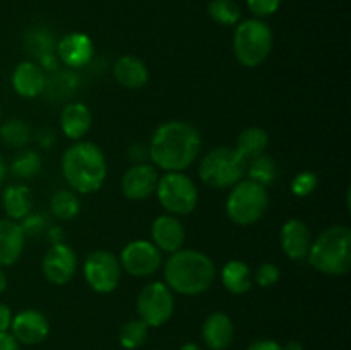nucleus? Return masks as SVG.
Listing matches in <instances>:
<instances>
[{"label":"nucleus","instance_id":"nucleus-41","mask_svg":"<svg viewBox=\"0 0 351 350\" xmlns=\"http://www.w3.org/2000/svg\"><path fill=\"white\" fill-rule=\"evenodd\" d=\"M7 285H9L7 275H5V271H3V268H0V294H3V292H5Z\"/></svg>","mask_w":351,"mask_h":350},{"label":"nucleus","instance_id":"nucleus-40","mask_svg":"<svg viewBox=\"0 0 351 350\" xmlns=\"http://www.w3.org/2000/svg\"><path fill=\"white\" fill-rule=\"evenodd\" d=\"M0 350H21L17 340L10 335V331L0 333Z\"/></svg>","mask_w":351,"mask_h":350},{"label":"nucleus","instance_id":"nucleus-17","mask_svg":"<svg viewBox=\"0 0 351 350\" xmlns=\"http://www.w3.org/2000/svg\"><path fill=\"white\" fill-rule=\"evenodd\" d=\"M47 74L43 69L38 65V62L24 60L16 65L10 75V84L16 95L21 98H36L41 93H45L47 88Z\"/></svg>","mask_w":351,"mask_h":350},{"label":"nucleus","instance_id":"nucleus-27","mask_svg":"<svg viewBox=\"0 0 351 350\" xmlns=\"http://www.w3.org/2000/svg\"><path fill=\"white\" fill-rule=\"evenodd\" d=\"M50 211L51 215L62 222H71L81 211V201L77 194L71 189H60L55 192L50 199Z\"/></svg>","mask_w":351,"mask_h":350},{"label":"nucleus","instance_id":"nucleus-33","mask_svg":"<svg viewBox=\"0 0 351 350\" xmlns=\"http://www.w3.org/2000/svg\"><path fill=\"white\" fill-rule=\"evenodd\" d=\"M319 185V178L314 172L311 170H304L300 174H297L291 180L290 189H291V194L297 196V198H307L311 196L312 192L317 189Z\"/></svg>","mask_w":351,"mask_h":350},{"label":"nucleus","instance_id":"nucleus-35","mask_svg":"<svg viewBox=\"0 0 351 350\" xmlns=\"http://www.w3.org/2000/svg\"><path fill=\"white\" fill-rule=\"evenodd\" d=\"M252 278L256 280V283L259 285L261 288H269L274 287V285L280 281L281 271L274 263H263L257 268L256 275H254Z\"/></svg>","mask_w":351,"mask_h":350},{"label":"nucleus","instance_id":"nucleus-22","mask_svg":"<svg viewBox=\"0 0 351 350\" xmlns=\"http://www.w3.org/2000/svg\"><path fill=\"white\" fill-rule=\"evenodd\" d=\"M113 78L127 89H139L149 81V69L146 62L134 55H123L113 64Z\"/></svg>","mask_w":351,"mask_h":350},{"label":"nucleus","instance_id":"nucleus-31","mask_svg":"<svg viewBox=\"0 0 351 350\" xmlns=\"http://www.w3.org/2000/svg\"><path fill=\"white\" fill-rule=\"evenodd\" d=\"M208 14L219 26H235L242 17V10L235 0H211Z\"/></svg>","mask_w":351,"mask_h":350},{"label":"nucleus","instance_id":"nucleus-19","mask_svg":"<svg viewBox=\"0 0 351 350\" xmlns=\"http://www.w3.org/2000/svg\"><path fill=\"white\" fill-rule=\"evenodd\" d=\"M202 342L209 350H226L235 336L232 318L221 311L211 312L202 325Z\"/></svg>","mask_w":351,"mask_h":350},{"label":"nucleus","instance_id":"nucleus-18","mask_svg":"<svg viewBox=\"0 0 351 350\" xmlns=\"http://www.w3.org/2000/svg\"><path fill=\"white\" fill-rule=\"evenodd\" d=\"M95 45L84 33H69L57 43L58 60L71 69L84 67L91 62Z\"/></svg>","mask_w":351,"mask_h":350},{"label":"nucleus","instance_id":"nucleus-1","mask_svg":"<svg viewBox=\"0 0 351 350\" xmlns=\"http://www.w3.org/2000/svg\"><path fill=\"white\" fill-rule=\"evenodd\" d=\"M202 137L197 127L187 120L160 124L147 144L149 160L163 172H184L197 161Z\"/></svg>","mask_w":351,"mask_h":350},{"label":"nucleus","instance_id":"nucleus-20","mask_svg":"<svg viewBox=\"0 0 351 350\" xmlns=\"http://www.w3.org/2000/svg\"><path fill=\"white\" fill-rule=\"evenodd\" d=\"M24 237L19 222L0 218V268L12 266L24 253Z\"/></svg>","mask_w":351,"mask_h":350},{"label":"nucleus","instance_id":"nucleus-2","mask_svg":"<svg viewBox=\"0 0 351 350\" xmlns=\"http://www.w3.org/2000/svg\"><path fill=\"white\" fill-rule=\"evenodd\" d=\"M216 264L208 254L195 249L171 253L163 264L165 283L171 292L195 297L215 285Z\"/></svg>","mask_w":351,"mask_h":350},{"label":"nucleus","instance_id":"nucleus-39","mask_svg":"<svg viewBox=\"0 0 351 350\" xmlns=\"http://www.w3.org/2000/svg\"><path fill=\"white\" fill-rule=\"evenodd\" d=\"M12 318H14L12 309H10L7 304H3V302H0V333L9 331Z\"/></svg>","mask_w":351,"mask_h":350},{"label":"nucleus","instance_id":"nucleus-21","mask_svg":"<svg viewBox=\"0 0 351 350\" xmlns=\"http://www.w3.org/2000/svg\"><path fill=\"white\" fill-rule=\"evenodd\" d=\"M93 113L88 105L82 102L69 103L60 113V129L69 139L82 141L86 134L91 130Z\"/></svg>","mask_w":351,"mask_h":350},{"label":"nucleus","instance_id":"nucleus-25","mask_svg":"<svg viewBox=\"0 0 351 350\" xmlns=\"http://www.w3.org/2000/svg\"><path fill=\"white\" fill-rule=\"evenodd\" d=\"M267 146H269V134L266 132V129L257 126L243 129L235 141V150L242 154L245 161L266 153Z\"/></svg>","mask_w":351,"mask_h":350},{"label":"nucleus","instance_id":"nucleus-34","mask_svg":"<svg viewBox=\"0 0 351 350\" xmlns=\"http://www.w3.org/2000/svg\"><path fill=\"white\" fill-rule=\"evenodd\" d=\"M19 225L24 237H40L43 233H47L48 220L43 213L31 211L23 220H19Z\"/></svg>","mask_w":351,"mask_h":350},{"label":"nucleus","instance_id":"nucleus-9","mask_svg":"<svg viewBox=\"0 0 351 350\" xmlns=\"http://www.w3.org/2000/svg\"><path fill=\"white\" fill-rule=\"evenodd\" d=\"M136 309L141 321L149 328H160L170 321L175 312L173 292L165 281H151L137 295Z\"/></svg>","mask_w":351,"mask_h":350},{"label":"nucleus","instance_id":"nucleus-3","mask_svg":"<svg viewBox=\"0 0 351 350\" xmlns=\"http://www.w3.org/2000/svg\"><path fill=\"white\" fill-rule=\"evenodd\" d=\"M62 174L75 194L99 191L108 175L105 153L91 141H75L62 154Z\"/></svg>","mask_w":351,"mask_h":350},{"label":"nucleus","instance_id":"nucleus-6","mask_svg":"<svg viewBox=\"0 0 351 350\" xmlns=\"http://www.w3.org/2000/svg\"><path fill=\"white\" fill-rule=\"evenodd\" d=\"M269 208V192L266 187L242 178L230 187L225 211L230 222L240 226H250L261 222Z\"/></svg>","mask_w":351,"mask_h":350},{"label":"nucleus","instance_id":"nucleus-4","mask_svg":"<svg viewBox=\"0 0 351 350\" xmlns=\"http://www.w3.org/2000/svg\"><path fill=\"white\" fill-rule=\"evenodd\" d=\"M315 271L328 277H343L351 268V230L346 225H332L312 240L307 256Z\"/></svg>","mask_w":351,"mask_h":350},{"label":"nucleus","instance_id":"nucleus-13","mask_svg":"<svg viewBox=\"0 0 351 350\" xmlns=\"http://www.w3.org/2000/svg\"><path fill=\"white\" fill-rule=\"evenodd\" d=\"M158 168L151 163H132L120 180L122 194L129 201H146L156 192Z\"/></svg>","mask_w":351,"mask_h":350},{"label":"nucleus","instance_id":"nucleus-44","mask_svg":"<svg viewBox=\"0 0 351 350\" xmlns=\"http://www.w3.org/2000/svg\"><path fill=\"white\" fill-rule=\"evenodd\" d=\"M180 350H202V349H201V345H197V343L189 342V343H185V345H182Z\"/></svg>","mask_w":351,"mask_h":350},{"label":"nucleus","instance_id":"nucleus-26","mask_svg":"<svg viewBox=\"0 0 351 350\" xmlns=\"http://www.w3.org/2000/svg\"><path fill=\"white\" fill-rule=\"evenodd\" d=\"M278 163L273 156L269 154H261V156L254 158V160L247 161L245 175L249 180L256 182V184L263 185V187H269L278 180Z\"/></svg>","mask_w":351,"mask_h":350},{"label":"nucleus","instance_id":"nucleus-37","mask_svg":"<svg viewBox=\"0 0 351 350\" xmlns=\"http://www.w3.org/2000/svg\"><path fill=\"white\" fill-rule=\"evenodd\" d=\"M129 158L134 161V163H144L146 158H149V153H147V144H134V146L129 148Z\"/></svg>","mask_w":351,"mask_h":350},{"label":"nucleus","instance_id":"nucleus-24","mask_svg":"<svg viewBox=\"0 0 351 350\" xmlns=\"http://www.w3.org/2000/svg\"><path fill=\"white\" fill-rule=\"evenodd\" d=\"M219 278H221L225 290L230 292L232 295H243L252 290L254 287L252 270H250L249 264L240 259L228 261L223 266Z\"/></svg>","mask_w":351,"mask_h":350},{"label":"nucleus","instance_id":"nucleus-28","mask_svg":"<svg viewBox=\"0 0 351 350\" xmlns=\"http://www.w3.org/2000/svg\"><path fill=\"white\" fill-rule=\"evenodd\" d=\"M33 130L23 119H9L0 124V139L5 146L24 148L29 144Z\"/></svg>","mask_w":351,"mask_h":350},{"label":"nucleus","instance_id":"nucleus-36","mask_svg":"<svg viewBox=\"0 0 351 350\" xmlns=\"http://www.w3.org/2000/svg\"><path fill=\"white\" fill-rule=\"evenodd\" d=\"M283 0H247V7L250 12L257 17H267L273 16L278 9H280Z\"/></svg>","mask_w":351,"mask_h":350},{"label":"nucleus","instance_id":"nucleus-5","mask_svg":"<svg viewBox=\"0 0 351 350\" xmlns=\"http://www.w3.org/2000/svg\"><path fill=\"white\" fill-rule=\"evenodd\" d=\"M247 161L235 148L218 146L209 150L199 163V177L209 189H230L245 177Z\"/></svg>","mask_w":351,"mask_h":350},{"label":"nucleus","instance_id":"nucleus-32","mask_svg":"<svg viewBox=\"0 0 351 350\" xmlns=\"http://www.w3.org/2000/svg\"><path fill=\"white\" fill-rule=\"evenodd\" d=\"M26 47L34 57L40 58L47 54H53V48H57V45L51 33H48L47 30H33L27 34Z\"/></svg>","mask_w":351,"mask_h":350},{"label":"nucleus","instance_id":"nucleus-11","mask_svg":"<svg viewBox=\"0 0 351 350\" xmlns=\"http://www.w3.org/2000/svg\"><path fill=\"white\" fill-rule=\"evenodd\" d=\"M122 271L136 278L153 277L163 266V253L151 240L136 239L127 244L119 256Z\"/></svg>","mask_w":351,"mask_h":350},{"label":"nucleus","instance_id":"nucleus-38","mask_svg":"<svg viewBox=\"0 0 351 350\" xmlns=\"http://www.w3.org/2000/svg\"><path fill=\"white\" fill-rule=\"evenodd\" d=\"M247 350H283V345H280L276 340L261 338L250 343V345L247 347Z\"/></svg>","mask_w":351,"mask_h":350},{"label":"nucleus","instance_id":"nucleus-16","mask_svg":"<svg viewBox=\"0 0 351 350\" xmlns=\"http://www.w3.org/2000/svg\"><path fill=\"white\" fill-rule=\"evenodd\" d=\"M151 242L161 250V253H177V250L184 249L185 233L184 223L178 220V216L173 215H160L154 218L153 225H151Z\"/></svg>","mask_w":351,"mask_h":350},{"label":"nucleus","instance_id":"nucleus-10","mask_svg":"<svg viewBox=\"0 0 351 350\" xmlns=\"http://www.w3.org/2000/svg\"><path fill=\"white\" fill-rule=\"evenodd\" d=\"M82 275L91 290L96 294H112L122 280V266L119 256L106 249L93 250L86 256Z\"/></svg>","mask_w":351,"mask_h":350},{"label":"nucleus","instance_id":"nucleus-7","mask_svg":"<svg viewBox=\"0 0 351 350\" xmlns=\"http://www.w3.org/2000/svg\"><path fill=\"white\" fill-rule=\"evenodd\" d=\"M273 30L261 19L239 23L233 34V54L243 67H259L273 50Z\"/></svg>","mask_w":351,"mask_h":350},{"label":"nucleus","instance_id":"nucleus-42","mask_svg":"<svg viewBox=\"0 0 351 350\" xmlns=\"http://www.w3.org/2000/svg\"><path fill=\"white\" fill-rule=\"evenodd\" d=\"M283 350H304V345H302L298 340H291V342H288L287 345L283 347Z\"/></svg>","mask_w":351,"mask_h":350},{"label":"nucleus","instance_id":"nucleus-29","mask_svg":"<svg viewBox=\"0 0 351 350\" xmlns=\"http://www.w3.org/2000/svg\"><path fill=\"white\" fill-rule=\"evenodd\" d=\"M7 172L12 174V177L19 178V180H29V178L36 177L41 172V156L36 151L26 150L21 154H17L10 165L7 167Z\"/></svg>","mask_w":351,"mask_h":350},{"label":"nucleus","instance_id":"nucleus-8","mask_svg":"<svg viewBox=\"0 0 351 350\" xmlns=\"http://www.w3.org/2000/svg\"><path fill=\"white\" fill-rule=\"evenodd\" d=\"M154 194L168 215L187 216L197 208V185L184 172H165L160 175Z\"/></svg>","mask_w":351,"mask_h":350},{"label":"nucleus","instance_id":"nucleus-43","mask_svg":"<svg viewBox=\"0 0 351 350\" xmlns=\"http://www.w3.org/2000/svg\"><path fill=\"white\" fill-rule=\"evenodd\" d=\"M5 175H7V163H5V160H3L2 154H0V184L3 182Z\"/></svg>","mask_w":351,"mask_h":350},{"label":"nucleus","instance_id":"nucleus-15","mask_svg":"<svg viewBox=\"0 0 351 350\" xmlns=\"http://www.w3.org/2000/svg\"><path fill=\"white\" fill-rule=\"evenodd\" d=\"M311 229L304 220L290 218L283 223L280 232V244L283 249L285 256L291 261L307 259L308 250L312 246Z\"/></svg>","mask_w":351,"mask_h":350},{"label":"nucleus","instance_id":"nucleus-14","mask_svg":"<svg viewBox=\"0 0 351 350\" xmlns=\"http://www.w3.org/2000/svg\"><path fill=\"white\" fill-rule=\"evenodd\" d=\"M9 331L19 345H38L47 340L50 333V323L43 312L36 309H24L14 314Z\"/></svg>","mask_w":351,"mask_h":350},{"label":"nucleus","instance_id":"nucleus-12","mask_svg":"<svg viewBox=\"0 0 351 350\" xmlns=\"http://www.w3.org/2000/svg\"><path fill=\"white\" fill-rule=\"evenodd\" d=\"M41 271L51 285L64 287L74 278L75 271H77L75 250L64 242L53 244L45 253L43 261H41Z\"/></svg>","mask_w":351,"mask_h":350},{"label":"nucleus","instance_id":"nucleus-45","mask_svg":"<svg viewBox=\"0 0 351 350\" xmlns=\"http://www.w3.org/2000/svg\"><path fill=\"white\" fill-rule=\"evenodd\" d=\"M0 124H2V110H0Z\"/></svg>","mask_w":351,"mask_h":350},{"label":"nucleus","instance_id":"nucleus-23","mask_svg":"<svg viewBox=\"0 0 351 350\" xmlns=\"http://www.w3.org/2000/svg\"><path fill=\"white\" fill-rule=\"evenodd\" d=\"M2 208L9 220L19 222L33 211V192L24 184H12L3 189Z\"/></svg>","mask_w":351,"mask_h":350},{"label":"nucleus","instance_id":"nucleus-30","mask_svg":"<svg viewBox=\"0 0 351 350\" xmlns=\"http://www.w3.org/2000/svg\"><path fill=\"white\" fill-rule=\"evenodd\" d=\"M147 333H149V326L144 321L137 319H130V321L123 323V326L119 331V342L125 350H136L143 347L147 340Z\"/></svg>","mask_w":351,"mask_h":350}]
</instances>
